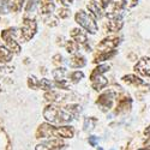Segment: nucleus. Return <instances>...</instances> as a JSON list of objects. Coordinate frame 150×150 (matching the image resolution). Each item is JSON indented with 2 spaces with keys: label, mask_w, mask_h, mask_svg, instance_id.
Returning <instances> with one entry per match:
<instances>
[{
  "label": "nucleus",
  "mask_w": 150,
  "mask_h": 150,
  "mask_svg": "<svg viewBox=\"0 0 150 150\" xmlns=\"http://www.w3.org/2000/svg\"><path fill=\"white\" fill-rule=\"evenodd\" d=\"M74 134L73 127L71 126H61L58 127V137H62V138H72Z\"/></svg>",
  "instance_id": "18"
},
{
  "label": "nucleus",
  "mask_w": 150,
  "mask_h": 150,
  "mask_svg": "<svg viewBox=\"0 0 150 150\" xmlns=\"http://www.w3.org/2000/svg\"><path fill=\"white\" fill-rule=\"evenodd\" d=\"M115 54V52H108V53H98L97 57L95 58V62H101V61H105V60H108L109 58H112Z\"/></svg>",
  "instance_id": "22"
},
{
  "label": "nucleus",
  "mask_w": 150,
  "mask_h": 150,
  "mask_svg": "<svg viewBox=\"0 0 150 150\" xmlns=\"http://www.w3.org/2000/svg\"><path fill=\"white\" fill-rule=\"evenodd\" d=\"M76 22L79 24V25L85 29L88 33L90 34H95L97 31V24L95 22V19L88 15L85 11H78L76 15Z\"/></svg>",
  "instance_id": "4"
},
{
  "label": "nucleus",
  "mask_w": 150,
  "mask_h": 150,
  "mask_svg": "<svg viewBox=\"0 0 150 150\" xmlns=\"http://www.w3.org/2000/svg\"><path fill=\"white\" fill-rule=\"evenodd\" d=\"M37 4H39V0H29L28 4H27V7H25V11L27 12H30V10L34 11V8Z\"/></svg>",
  "instance_id": "33"
},
{
  "label": "nucleus",
  "mask_w": 150,
  "mask_h": 150,
  "mask_svg": "<svg viewBox=\"0 0 150 150\" xmlns=\"http://www.w3.org/2000/svg\"><path fill=\"white\" fill-rule=\"evenodd\" d=\"M12 59V52L8 48L0 45V62H8Z\"/></svg>",
  "instance_id": "19"
},
{
  "label": "nucleus",
  "mask_w": 150,
  "mask_h": 150,
  "mask_svg": "<svg viewBox=\"0 0 150 150\" xmlns=\"http://www.w3.org/2000/svg\"><path fill=\"white\" fill-rule=\"evenodd\" d=\"M137 3H138V0H121V6L122 8H131L133 6L137 5Z\"/></svg>",
  "instance_id": "29"
},
{
  "label": "nucleus",
  "mask_w": 150,
  "mask_h": 150,
  "mask_svg": "<svg viewBox=\"0 0 150 150\" xmlns=\"http://www.w3.org/2000/svg\"><path fill=\"white\" fill-rule=\"evenodd\" d=\"M43 117L46 120L51 121L52 124H62V122H70L72 120V115L66 109H61L58 106L51 105L47 106L43 110Z\"/></svg>",
  "instance_id": "1"
},
{
  "label": "nucleus",
  "mask_w": 150,
  "mask_h": 150,
  "mask_svg": "<svg viewBox=\"0 0 150 150\" xmlns=\"http://www.w3.org/2000/svg\"><path fill=\"white\" fill-rule=\"evenodd\" d=\"M83 77H84V73L81 71H74L70 73V78L73 83H78L81 79H83Z\"/></svg>",
  "instance_id": "24"
},
{
  "label": "nucleus",
  "mask_w": 150,
  "mask_h": 150,
  "mask_svg": "<svg viewBox=\"0 0 150 150\" xmlns=\"http://www.w3.org/2000/svg\"><path fill=\"white\" fill-rule=\"evenodd\" d=\"M122 81L126 83L127 85H131V86H142V85H144L145 83L139 78V77H137V76H134V74H129V76H125V77H122Z\"/></svg>",
  "instance_id": "15"
},
{
  "label": "nucleus",
  "mask_w": 150,
  "mask_h": 150,
  "mask_svg": "<svg viewBox=\"0 0 150 150\" xmlns=\"http://www.w3.org/2000/svg\"><path fill=\"white\" fill-rule=\"evenodd\" d=\"M139 150H150V149H139Z\"/></svg>",
  "instance_id": "39"
},
{
  "label": "nucleus",
  "mask_w": 150,
  "mask_h": 150,
  "mask_svg": "<svg viewBox=\"0 0 150 150\" xmlns=\"http://www.w3.org/2000/svg\"><path fill=\"white\" fill-rule=\"evenodd\" d=\"M134 70L142 76L150 77V58H142L136 64Z\"/></svg>",
  "instance_id": "10"
},
{
  "label": "nucleus",
  "mask_w": 150,
  "mask_h": 150,
  "mask_svg": "<svg viewBox=\"0 0 150 150\" xmlns=\"http://www.w3.org/2000/svg\"><path fill=\"white\" fill-rule=\"evenodd\" d=\"M65 73H66V70H65V69H57V70H54V72H53V76H54V78L58 81V79H62V77H64Z\"/></svg>",
  "instance_id": "30"
},
{
  "label": "nucleus",
  "mask_w": 150,
  "mask_h": 150,
  "mask_svg": "<svg viewBox=\"0 0 150 150\" xmlns=\"http://www.w3.org/2000/svg\"><path fill=\"white\" fill-rule=\"evenodd\" d=\"M100 150H102V149H100Z\"/></svg>",
  "instance_id": "40"
},
{
  "label": "nucleus",
  "mask_w": 150,
  "mask_h": 150,
  "mask_svg": "<svg viewBox=\"0 0 150 150\" xmlns=\"http://www.w3.org/2000/svg\"><path fill=\"white\" fill-rule=\"evenodd\" d=\"M37 31V25H36V22L29 18H25L22 23V28H21V33H19V37L23 41H29L31 40L34 35Z\"/></svg>",
  "instance_id": "5"
},
{
  "label": "nucleus",
  "mask_w": 150,
  "mask_h": 150,
  "mask_svg": "<svg viewBox=\"0 0 150 150\" xmlns=\"http://www.w3.org/2000/svg\"><path fill=\"white\" fill-rule=\"evenodd\" d=\"M71 37L73 39L74 42H77L79 46H85L86 47V43H88V37H86L85 33L78 28L73 29L71 31Z\"/></svg>",
  "instance_id": "12"
},
{
  "label": "nucleus",
  "mask_w": 150,
  "mask_h": 150,
  "mask_svg": "<svg viewBox=\"0 0 150 150\" xmlns=\"http://www.w3.org/2000/svg\"><path fill=\"white\" fill-rule=\"evenodd\" d=\"M130 108H131V98L129 97L121 98L117 106V113H124V112H127Z\"/></svg>",
  "instance_id": "17"
},
{
  "label": "nucleus",
  "mask_w": 150,
  "mask_h": 150,
  "mask_svg": "<svg viewBox=\"0 0 150 150\" xmlns=\"http://www.w3.org/2000/svg\"><path fill=\"white\" fill-rule=\"evenodd\" d=\"M28 85L31 89H39L40 88V81L34 76H30L29 79H28Z\"/></svg>",
  "instance_id": "26"
},
{
  "label": "nucleus",
  "mask_w": 150,
  "mask_h": 150,
  "mask_svg": "<svg viewBox=\"0 0 150 150\" xmlns=\"http://www.w3.org/2000/svg\"><path fill=\"white\" fill-rule=\"evenodd\" d=\"M122 6L121 4H115L114 8L110 12L107 13V19H108V23H107V28L108 30L110 31H118L122 28Z\"/></svg>",
  "instance_id": "3"
},
{
  "label": "nucleus",
  "mask_w": 150,
  "mask_h": 150,
  "mask_svg": "<svg viewBox=\"0 0 150 150\" xmlns=\"http://www.w3.org/2000/svg\"><path fill=\"white\" fill-rule=\"evenodd\" d=\"M96 122L95 119H91V118H86L85 121H84V129L85 130H91L94 127V124Z\"/></svg>",
  "instance_id": "32"
},
{
  "label": "nucleus",
  "mask_w": 150,
  "mask_h": 150,
  "mask_svg": "<svg viewBox=\"0 0 150 150\" xmlns=\"http://www.w3.org/2000/svg\"><path fill=\"white\" fill-rule=\"evenodd\" d=\"M45 97H46L47 101H51V102H57V101H60V100H62V98H60V97H62V95L59 94V93H57V91H54V90H51L49 93H46L45 94Z\"/></svg>",
  "instance_id": "21"
},
{
  "label": "nucleus",
  "mask_w": 150,
  "mask_h": 150,
  "mask_svg": "<svg viewBox=\"0 0 150 150\" xmlns=\"http://www.w3.org/2000/svg\"><path fill=\"white\" fill-rule=\"evenodd\" d=\"M120 40L117 36H108L106 39H103L97 46L98 53H108V52H114V49L119 45Z\"/></svg>",
  "instance_id": "7"
},
{
  "label": "nucleus",
  "mask_w": 150,
  "mask_h": 150,
  "mask_svg": "<svg viewBox=\"0 0 150 150\" xmlns=\"http://www.w3.org/2000/svg\"><path fill=\"white\" fill-rule=\"evenodd\" d=\"M53 85H54V84H53L51 81H48V79H46V78H43V79L40 81V88L43 89V90H52Z\"/></svg>",
  "instance_id": "27"
},
{
  "label": "nucleus",
  "mask_w": 150,
  "mask_h": 150,
  "mask_svg": "<svg viewBox=\"0 0 150 150\" xmlns=\"http://www.w3.org/2000/svg\"><path fill=\"white\" fill-rule=\"evenodd\" d=\"M59 16H60V18H67L70 16V11L67 8H61V10H59Z\"/></svg>",
  "instance_id": "34"
},
{
  "label": "nucleus",
  "mask_w": 150,
  "mask_h": 150,
  "mask_svg": "<svg viewBox=\"0 0 150 150\" xmlns=\"http://www.w3.org/2000/svg\"><path fill=\"white\" fill-rule=\"evenodd\" d=\"M16 34H17V29L12 28V29L4 30L1 33V37H3V40L5 41V43L7 45V47H8V49H10L11 52L19 53L21 52V46L16 41V37H15Z\"/></svg>",
  "instance_id": "6"
},
{
  "label": "nucleus",
  "mask_w": 150,
  "mask_h": 150,
  "mask_svg": "<svg viewBox=\"0 0 150 150\" xmlns=\"http://www.w3.org/2000/svg\"><path fill=\"white\" fill-rule=\"evenodd\" d=\"M112 1H113V0H101V6L106 8V7H108V5H109Z\"/></svg>",
  "instance_id": "36"
},
{
  "label": "nucleus",
  "mask_w": 150,
  "mask_h": 150,
  "mask_svg": "<svg viewBox=\"0 0 150 150\" xmlns=\"http://www.w3.org/2000/svg\"><path fill=\"white\" fill-rule=\"evenodd\" d=\"M58 1H59L61 5H64V6H67V5L72 4V0H58Z\"/></svg>",
  "instance_id": "37"
},
{
  "label": "nucleus",
  "mask_w": 150,
  "mask_h": 150,
  "mask_svg": "<svg viewBox=\"0 0 150 150\" xmlns=\"http://www.w3.org/2000/svg\"><path fill=\"white\" fill-rule=\"evenodd\" d=\"M54 85L57 88H60V89H69L70 88V82H67L66 79H58L55 81Z\"/></svg>",
  "instance_id": "28"
},
{
  "label": "nucleus",
  "mask_w": 150,
  "mask_h": 150,
  "mask_svg": "<svg viewBox=\"0 0 150 150\" xmlns=\"http://www.w3.org/2000/svg\"><path fill=\"white\" fill-rule=\"evenodd\" d=\"M37 138H48V137H58V127L51 124H42L36 132Z\"/></svg>",
  "instance_id": "8"
},
{
  "label": "nucleus",
  "mask_w": 150,
  "mask_h": 150,
  "mask_svg": "<svg viewBox=\"0 0 150 150\" xmlns=\"http://www.w3.org/2000/svg\"><path fill=\"white\" fill-rule=\"evenodd\" d=\"M25 0H7V5H8V10L12 12H18L22 10V6L24 4Z\"/></svg>",
  "instance_id": "20"
},
{
  "label": "nucleus",
  "mask_w": 150,
  "mask_h": 150,
  "mask_svg": "<svg viewBox=\"0 0 150 150\" xmlns=\"http://www.w3.org/2000/svg\"><path fill=\"white\" fill-rule=\"evenodd\" d=\"M113 98H114L113 94L108 91V93H105L102 95H100L96 103L101 107L102 110H108V109H110L112 105H113Z\"/></svg>",
  "instance_id": "11"
},
{
  "label": "nucleus",
  "mask_w": 150,
  "mask_h": 150,
  "mask_svg": "<svg viewBox=\"0 0 150 150\" xmlns=\"http://www.w3.org/2000/svg\"><path fill=\"white\" fill-rule=\"evenodd\" d=\"M109 65L108 64H102L98 65L91 73L90 76V82H91V86L95 90H101L108 84V81L106 77H103V73L107 72L109 70Z\"/></svg>",
  "instance_id": "2"
},
{
  "label": "nucleus",
  "mask_w": 150,
  "mask_h": 150,
  "mask_svg": "<svg viewBox=\"0 0 150 150\" xmlns=\"http://www.w3.org/2000/svg\"><path fill=\"white\" fill-rule=\"evenodd\" d=\"M39 6H40V11L43 15H48L54 10V3L53 0H39Z\"/></svg>",
  "instance_id": "14"
},
{
  "label": "nucleus",
  "mask_w": 150,
  "mask_h": 150,
  "mask_svg": "<svg viewBox=\"0 0 150 150\" xmlns=\"http://www.w3.org/2000/svg\"><path fill=\"white\" fill-rule=\"evenodd\" d=\"M66 49H67L69 53L74 54V53H77V51L79 49V45H78L77 42H74V41H67V43H66Z\"/></svg>",
  "instance_id": "23"
},
{
  "label": "nucleus",
  "mask_w": 150,
  "mask_h": 150,
  "mask_svg": "<svg viewBox=\"0 0 150 150\" xmlns=\"http://www.w3.org/2000/svg\"><path fill=\"white\" fill-rule=\"evenodd\" d=\"M8 10V5H7V0H0V13H7Z\"/></svg>",
  "instance_id": "31"
},
{
  "label": "nucleus",
  "mask_w": 150,
  "mask_h": 150,
  "mask_svg": "<svg viewBox=\"0 0 150 150\" xmlns=\"http://www.w3.org/2000/svg\"><path fill=\"white\" fill-rule=\"evenodd\" d=\"M96 142H97V138H96L95 136L89 137V143H90V145H91V146H96Z\"/></svg>",
  "instance_id": "35"
},
{
  "label": "nucleus",
  "mask_w": 150,
  "mask_h": 150,
  "mask_svg": "<svg viewBox=\"0 0 150 150\" xmlns=\"http://www.w3.org/2000/svg\"><path fill=\"white\" fill-rule=\"evenodd\" d=\"M71 115H78L81 112H82V107L78 106V105H71V106H67V109H66Z\"/></svg>",
  "instance_id": "25"
},
{
  "label": "nucleus",
  "mask_w": 150,
  "mask_h": 150,
  "mask_svg": "<svg viewBox=\"0 0 150 150\" xmlns=\"http://www.w3.org/2000/svg\"><path fill=\"white\" fill-rule=\"evenodd\" d=\"M145 134H148V136H150V126H149V127H148V129L145 130Z\"/></svg>",
  "instance_id": "38"
},
{
  "label": "nucleus",
  "mask_w": 150,
  "mask_h": 150,
  "mask_svg": "<svg viewBox=\"0 0 150 150\" xmlns=\"http://www.w3.org/2000/svg\"><path fill=\"white\" fill-rule=\"evenodd\" d=\"M88 10H89L90 13L93 15V17L96 18V19L102 18V16H103V11H102L101 6H100L96 1H90L88 4Z\"/></svg>",
  "instance_id": "13"
},
{
  "label": "nucleus",
  "mask_w": 150,
  "mask_h": 150,
  "mask_svg": "<svg viewBox=\"0 0 150 150\" xmlns=\"http://www.w3.org/2000/svg\"><path fill=\"white\" fill-rule=\"evenodd\" d=\"M70 66L71 67H74V69H78V67H83L85 64H86V61H85V58L81 54H74L71 59H70Z\"/></svg>",
  "instance_id": "16"
},
{
  "label": "nucleus",
  "mask_w": 150,
  "mask_h": 150,
  "mask_svg": "<svg viewBox=\"0 0 150 150\" xmlns=\"http://www.w3.org/2000/svg\"><path fill=\"white\" fill-rule=\"evenodd\" d=\"M62 146H64V142L55 138V139L45 141L40 144H37L36 150H60Z\"/></svg>",
  "instance_id": "9"
}]
</instances>
